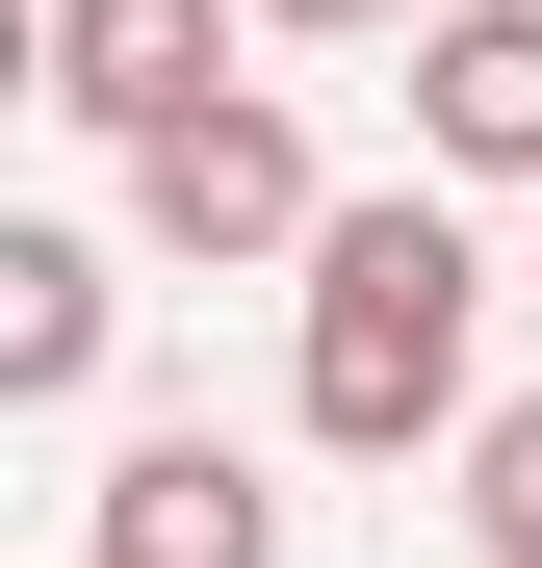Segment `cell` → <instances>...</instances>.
Returning a JSON list of instances; mask_svg holds the SVG:
<instances>
[{
    "label": "cell",
    "mask_w": 542,
    "mask_h": 568,
    "mask_svg": "<svg viewBox=\"0 0 542 568\" xmlns=\"http://www.w3.org/2000/svg\"><path fill=\"white\" fill-rule=\"evenodd\" d=\"M466 336H491V258L439 181H388V207H336L310 233V336H285V414L336 465H413V439H466Z\"/></svg>",
    "instance_id": "obj_1"
},
{
    "label": "cell",
    "mask_w": 542,
    "mask_h": 568,
    "mask_svg": "<svg viewBox=\"0 0 542 568\" xmlns=\"http://www.w3.org/2000/svg\"><path fill=\"white\" fill-rule=\"evenodd\" d=\"M130 233H155V258H310V233H336V181H310V130L233 78V104L130 130Z\"/></svg>",
    "instance_id": "obj_2"
},
{
    "label": "cell",
    "mask_w": 542,
    "mask_h": 568,
    "mask_svg": "<svg viewBox=\"0 0 542 568\" xmlns=\"http://www.w3.org/2000/svg\"><path fill=\"white\" fill-rule=\"evenodd\" d=\"M258 27H439V0H258Z\"/></svg>",
    "instance_id": "obj_8"
},
{
    "label": "cell",
    "mask_w": 542,
    "mask_h": 568,
    "mask_svg": "<svg viewBox=\"0 0 542 568\" xmlns=\"http://www.w3.org/2000/svg\"><path fill=\"white\" fill-rule=\"evenodd\" d=\"M27 78H52L78 130H181V104H233V0H52Z\"/></svg>",
    "instance_id": "obj_4"
},
{
    "label": "cell",
    "mask_w": 542,
    "mask_h": 568,
    "mask_svg": "<svg viewBox=\"0 0 542 568\" xmlns=\"http://www.w3.org/2000/svg\"><path fill=\"white\" fill-rule=\"evenodd\" d=\"M413 155L439 181H542V0H439L413 27Z\"/></svg>",
    "instance_id": "obj_5"
},
{
    "label": "cell",
    "mask_w": 542,
    "mask_h": 568,
    "mask_svg": "<svg viewBox=\"0 0 542 568\" xmlns=\"http://www.w3.org/2000/svg\"><path fill=\"white\" fill-rule=\"evenodd\" d=\"M466 542H491V568H542V388H517V414H466Z\"/></svg>",
    "instance_id": "obj_7"
},
{
    "label": "cell",
    "mask_w": 542,
    "mask_h": 568,
    "mask_svg": "<svg viewBox=\"0 0 542 568\" xmlns=\"http://www.w3.org/2000/svg\"><path fill=\"white\" fill-rule=\"evenodd\" d=\"M104 311H130V284H104V233H0V388H27V414H78V388H104Z\"/></svg>",
    "instance_id": "obj_6"
},
{
    "label": "cell",
    "mask_w": 542,
    "mask_h": 568,
    "mask_svg": "<svg viewBox=\"0 0 542 568\" xmlns=\"http://www.w3.org/2000/svg\"><path fill=\"white\" fill-rule=\"evenodd\" d=\"M78 568H285V491L181 414V439H130L104 491H78Z\"/></svg>",
    "instance_id": "obj_3"
}]
</instances>
